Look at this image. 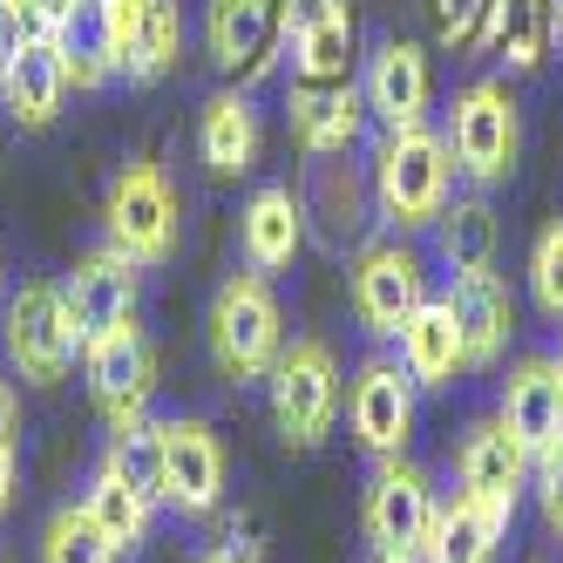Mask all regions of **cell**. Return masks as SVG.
I'll return each instance as SVG.
<instances>
[{
  "label": "cell",
  "instance_id": "obj_1",
  "mask_svg": "<svg viewBox=\"0 0 563 563\" xmlns=\"http://www.w3.org/2000/svg\"><path fill=\"white\" fill-rule=\"evenodd\" d=\"M455 156L449 136L415 123V130H380L374 164H367V190H374V218L394 224L400 238L408 231H434V218L449 211L455 197Z\"/></svg>",
  "mask_w": 563,
  "mask_h": 563
},
{
  "label": "cell",
  "instance_id": "obj_2",
  "mask_svg": "<svg viewBox=\"0 0 563 563\" xmlns=\"http://www.w3.org/2000/svg\"><path fill=\"white\" fill-rule=\"evenodd\" d=\"M205 340H211V367L231 387H252L278 367V353H286V312H278V292L265 272L224 278L211 299V319H205Z\"/></svg>",
  "mask_w": 563,
  "mask_h": 563
},
{
  "label": "cell",
  "instance_id": "obj_3",
  "mask_svg": "<svg viewBox=\"0 0 563 563\" xmlns=\"http://www.w3.org/2000/svg\"><path fill=\"white\" fill-rule=\"evenodd\" d=\"M441 136H449L455 170H462L475 190L509 184L516 150H522V115H516L509 82H496V75H475V82H462L455 102H449V123H441Z\"/></svg>",
  "mask_w": 563,
  "mask_h": 563
},
{
  "label": "cell",
  "instance_id": "obj_4",
  "mask_svg": "<svg viewBox=\"0 0 563 563\" xmlns=\"http://www.w3.org/2000/svg\"><path fill=\"white\" fill-rule=\"evenodd\" d=\"M102 231H109V245L123 252V258H136V265H170L177 258V238H184L177 184L156 170V164L115 170V184L102 197Z\"/></svg>",
  "mask_w": 563,
  "mask_h": 563
},
{
  "label": "cell",
  "instance_id": "obj_5",
  "mask_svg": "<svg viewBox=\"0 0 563 563\" xmlns=\"http://www.w3.org/2000/svg\"><path fill=\"white\" fill-rule=\"evenodd\" d=\"M272 387V428L286 434V449H319L340 421V360L327 340H292L265 374Z\"/></svg>",
  "mask_w": 563,
  "mask_h": 563
},
{
  "label": "cell",
  "instance_id": "obj_6",
  "mask_svg": "<svg viewBox=\"0 0 563 563\" xmlns=\"http://www.w3.org/2000/svg\"><path fill=\"white\" fill-rule=\"evenodd\" d=\"M89 27L130 82H156L184 55V0H89Z\"/></svg>",
  "mask_w": 563,
  "mask_h": 563
},
{
  "label": "cell",
  "instance_id": "obj_7",
  "mask_svg": "<svg viewBox=\"0 0 563 563\" xmlns=\"http://www.w3.org/2000/svg\"><path fill=\"white\" fill-rule=\"evenodd\" d=\"M0 346H8V367L27 380V387H55L68 380L75 367V319H68V299L62 286H48V278H27V286L8 299V312H0Z\"/></svg>",
  "mask_w": 563,
  "mask_h": 563
},
{
  "label": "cell",
  "instance_id": "obj_8",
  "mask_svg": "<svg viewBox=\"0 0 563 563\" xmlns=\"http://www.w3.org/2000/svg\"><path fill=\"white\" fill-rule=\"evenodd\" d=\"M346 299H353V319L367 327L374 340H400V327L434 299L428 292V258L408 245V238H380L353 258L346 272Z\"/></svg>",
  "mask_w": 563,
  "mask_h": 563
},
{
  "label": "cell",
  "instance_id": "obj_9",
  "mask_svg": "<svg viewBox=\"0 0 563 563\" xmlns=\"http://www.w3.org/2000/svg\"><path fill=\"white\" fill-rule=\"evenodd\" d=\"M150 455H156V503H170L177 516H211L224 503V449L211 421L197 415L150 421Z\"/></svg>",
  "mask_w": 563,
  "mask_h": 563
},
{
  "label": "cell",
  "instance_id": "obj_10",
  "mask_svg": "<svg viewBox=\"0 0 563 563\" xmlns=\"http://www.w3.org/2000/svg\"><path fill=\"white\" fill-rule=\"evenodd\" d=\"M530 468H537V455L522 449V434H509L503 415L468 421L462 449H455V489H462L468 503H482L489 516L516 522V503L530 496Z\"/></svg>",
  "mask_w": 563,
  "mask_h": 563
},
{
  "label": "cell",
  "instance_id": "obj_11",
  "mask_svg": "<svg viewBox=\"0 0 563 563\" xmlns=\"http://www.w3.org/2000/svg\"><path fill=\"white\" fill-rule=\"evenodd\" d=\"M82 367H89V394H96V415L109 421V434H136L150 428V394H156V346L143 340V327H115L96 346H82Z\"/></svg>",
  "mask_w": 563,
  "mask_h": 563
},
{
  "label": "cell",
  "instance_id": "obj_12",
  "mask_svg": "<svg viewBox=\"0 0 563 563\" xmlns=\"http://www.w3.org/2000/svg\"><path fill=\"white\" fill-rule=\"evenodd\" d=\"M205 55L252 89L286 55V0H205Z\"/></svg>",
  "mask_w": 563,
  "mask_h": 563
},
{
  "label": "cell",
  "instance_id": "obj_13",
  "mask_svg": "<svg viewBox=\"0 0 563 563\" xmlns=\"http://www.w3.org/2000/svg\"><path fill=\"white\" fill-rule=\"evenodd\" d=\"M434 482L408 462V455H387L374 475H367V543L374 556H415L421 563V543H428V522H434Z\"/></svg>",
  "mask_w": 563,
  "mask_h": 563
},
{
  "label": "cell",
  "instance_id": "obj_14",
  "mask_svg": "<svg viewBox=\"0 0 563 563\" xmlns=\"http://www.w3.org/2000/svg\"><path fill=\"white\" fill-rule=\"evenodd\" d=\"M62 299H68V319H75V340L96 346V340L115 333V327H136L143 265L123 258L115 245H96V252L75 258V272L62 278Z\"/></svg>",
  "mask_w": 563,
  "mask_h": 563
},
{
  "label": "cell",
  "instance_id": "obj_15",
  "mask_svg": "<svg viewBox=\"0 0 563 563\" xmlns=\"http://www.w3.org/2000/svg\"><path fill=\"white\" fill-rule=\"evenodd\" d=\"M360 21L346 0H286V62L292 82H353Z\"/></svg>",
  "mask_w": 563,
  "mask_h": 563
},
{
  "label": "cell",
  "instance_id": "obj_16",
  "mask_svg": "<svg viewBox=\"0 0 563 563\" xmlns=\"http://www.w3.org/2000/svg\"><path fill=\"white\" fill-rule=\"evenodd\" d=\"M415 380H408V367L400 360H367L360 367V380H353V394H346V421H353V441L367 449L374 462H387V455H400L415 441Z\"/></svg>",
  "mask_w": 563,
  "mask_h": 563
},
{
  "label": "cell",
  "instance_id": "obj_17",
  "mask_svg": "<svg viewBox=\"0 0 563 563\" xmlns=\"http://www.w3.org/2000/svg\"><path fill=\"white\" fill-rule=\"evenodd\" d=\"M360 96H367V115L380 130H415L434 109V68L421 42H380L367 55V75H360Z\"/></svg>",
  "mask_w": 563,
  "mask_h": 563
},
{
  "label": "cell",
  "instance_id": "obj_18",
  "mask_svg": "<svg viewBox=\"0 0 563 563\" xmlns=\"http://www.w3.org/2000/svg\"><path fill=\"white\" fill-rule=\"evenodd\" d=\"M68 89H75L68 82V42L48 34V27H27L21 55L8 62V75H0V109H8L21 130H48L62 115V102H68Z\"/></svg>",
  "mask_w": 563,
  "mask_h": 563
},
{
  "label": "cell",
  "instance_id": "obj_19",
  "mask_svg": "<svg viewBox=\"0 0 563 563\" xmlns=\"http://www.w3.org/2000/svg\"><path fill=\"white\" fill-rule=\"evenodd\" d=\"M286 123H292V143L306 156H346L360 136H367L374 115H367L360 82H292Z\"/></svg>",
  "mask_w": 563,
  "mask_h": 563
},
{
  "label": "cell",
  "instance_id": "obj_20",
  "mask_svg": "<svg viewBox=\"0 0 563 563\" xmlns=\"http://www.w3.org/2000/svg\"><path fill=\"white\" fill-rule=\"evenodd\" d=\"M238 252H245V272H286L306 252V197L292 184L252 190V205L238 211Z\"/></svg>",
  "mask_w": 563,
  "mask_h": 563
},
{
  "label": "cell",
  "instance_id": "obj_21",
  "mask_svg": "<svg viewBox=\"0 0 563 563\" xmlns=\"http://www.w3.org/2000/svg\"><path fill=\"white\" fill-rule=\"evenodd\" d=\"M400 367H408L415 387H455L468 374V340H462V319L449 306V292H434L408 327H400Z\"/></svg>",
  "mask_w": 563,
  "mask_h": 563
},
{
  "label": "cell",
  "instance_id": "obj_22",
  "mask_svg": "<svg viewBox=\"0 0 563 563\" xmlns=\"http://www.w3.org/2000/svg\"><path fill=\"white\" fill-rule=\"evenodd\" d=\"M496 415L509 421V434H522V449H550V441L563 434V374H556V360L530 353V360H516V367L503 374V400H496Z\"/></svg>",
  "mask_w": 563,
  "mask_h": 563
},
{
  "label": "cell",
  "instance_id": "obj_23",
  "mask_svg": "<svg viewBox=\"0 0 563 563\" xmlns=\"http://www.w3.org/2000/svg\"><path fill=\"white\" fill-rule=\"evenodd\" d=\"M449 306L462 319V340H468V367H496L509 333H516V292L503 272H462L449 278Z\"/></svg>",
  "mask_w": 563,
  "mask_h": 563
},
{
  "label": "cell",
  "instance_id": "obj_24",
  "mask_svg": "<svg viewBox=\"0 0 563 563\" xmlns=\"http://www.w3.org/2000/svg\"><path fill=\"white\" fill-rule=\"evenodd\" d=\"M197 156L211 177H245L258 164V109L245 89H218L197 109Z\"/></svg>",
  "mask_w": 563,
  "mask_h": 563
},
{
  "label": "cell",
  "instance_id": "obj_25",
  "mask_svg": "<svg viewBox=\"0 0 563 563\" xmlns=\"http://www.w3.org/2000/svg\"><path fill=\"white\" fill-rule=\"evenodd\" d=\"M82 509L102 522V537L115 543V550H136L143 537H150V516H156V496L143 489V482L130 475V462L123 455H102L96 462V475H89V489H82Z\"/></svg>",
  "mask_w": 563,
  "mask_h": 563
},
{
  "label": "cell",
  "instance_id": "obj_26",
  "mask_svg": "<svg viewBox=\"0 0 563 563\" xmlns=\"http://www.w3.org/2000/svg\"><path fill=\"white\" fill-rule=\"evenodd\" d=\"M503 530H509L503 516H489L482 503H468V496L455 489V496H441V503H434V522H428L421 563H496Z\"/></svg>",
  "mask_w": 563,
  "mask_h": 563
},
{
  "label": "cell",
  "instance_id": "obj_27",
  "mask_svg": "<svg viewBox=\"0 0 563 563\" xmlns=\"http://www.w3.org/2000/svg\"><path fill=\"white\" fill-rule=\"evenodd\" d=\"M563 27V0H496L489 8V34H482V55H503L516 75H530Z\"/></svg>",
  "mask_w": 563,
  "mask_h": 563
},
{
  "label": "cell",
  "instance_id": "obj_28",
  "mask_svg": "<svg viewBox=\"0 0 563 563\" xmlns=\"http://www.w3.org/2000/svg\"><path fill=\"white\" fill-rule=\"evenodd\" d=\"M496 245H503V224H496V205L482 190L468 197H449V211L434 218V252L455 278L462 272H496Z\"/></svg>",
  "mask_w": 563,
  "mask_h": 563
},
{
  "label": "cell",
  "instance_id": "obj_29",
  "mask_svg": "<svg viewBox=\"0 0 563 563\" xmlns=\"http://www.w3.org/2000/svg\"><path fill=\"white\" fill-rule=\"evenodd\" d=\"M123 550H115L102 537V522L82 509V503H68L48 516V530H42V563H115Z\"/></svg>",
  "mask_w": 563,
  "mask_h": 563
},
{
  "label": "cell",
  "instance_id": "obj_30",
  "mask_svg": "<svg viewBox=\"0 0 563 563\" xmlns=\"http://www.w3.org/2000/svg\"><path fill=\"white\" fill-rule=\"evenodd\" d=\"M530 299H537L543 319L563 327V218H550L530 245Z\"/></svg>",
  "mask_w": 563,
  "mask_h": 563
},
{
  "label": "cell",
  "instance_id": "obj_31",
  "mask_svg": "<svg viewBox=\"0 0 563 563\" xmlns=\"http://www.w3.org/2000/svg\"><path fill=\"white\" fill-rule=\"evenodd\" d=\"M360 197H374V190L360 184L353 170L340 177V164H333V156H319V211H327L333 238H353L360 224H367V218H360Z\"/></svg>",
  "mask_w": 563,
  "mask_h": 563
},
{
  "label": "cell",
  "instance_id": "obj_32",
  "mask_svg": "<svg viewBox=\"0 0 563 563\" xmlns=\"http://www.w3.org/2000/svg\"><path fill=\"white\" fill-rule=\"evenodd\" d=\"M489 8H496V0H428V14H434V42H441V48H468V55H482Z\"/></svg>",
  "mask_w": 563,
  "mask_h": 563
},
{
  "label": "cell",
  "instance_id": "obj_33",
  "mask_svg": "<svg viewBox=\"0 0 563 563\" xmlns=\"http://www.w3.org/2000/svg\"><path fill=\"white\" fill-rule=\"evenodd\" d=\"M530 496H537V509H543V530H550V537H563V434L550 441V449H537Z\"/></svg>",
  "mask_w": 563,
  "mask_h": 563
},
{
  "label": "cell",
  "instance_id": "obj_34",
  "mask_svg": "<svg viewBox=\"0 0 563 563\" xmlns=\"http://www.w3.org/2000/svg\"><path fill=\"white\" fill-rule=\"evenodd\" d=\"M21 14H27V27H48V34H68L75 21L89 14V0H21Z\"/></svg>",
  "mask_w": 563,
  "mask_h": 563
},
{
  "label": "cell",
  "instance_id": "obj_35",
  "mask_svg": "<svg viewBox=\"0 0 563 563\" xmlns=\"http://www.w3.org/2000/svg\"><path fill=\"white\" fill-rule=\"evenodd\" d=\"M27 42V14H21V0H0V75H8V62L21 55Z\"/></svg>",
  "mask_w": 563,
  "mask_h": 563
},
{
  "label": "cell",
  "instance_id": "obj_36",
  "mask_svg": "<svg viewBox=\"0 0 563 563\" xmlns=\"http://www.w3.org/2000/svg\"><path fill=\"white\" fill-rule=\"evenodd\" d=\"M14 428H21V400H14L8 380H0V449H14Z\"/></svg>",
  "mask_w": 563,
  "mask_h": 563
},
{
  "label": "cell",
  "instance_id": "obj_37",
  "mask_svg": "<svg viewBox=\"0 0 563 563\" xmlns=\"http://www.w3.org/2000/svg\"><path fill=\"white\" fill-rule=\"evenodd\" d=\"M14 503V449H0V516Z\"/></svg>",
  "mask_w": 563,
  "mask_h": 563
},
{
  "label": "cell",
  "instance_id": "obj_38",
  "mask_svg": "<svg viewBox=\"0 0 563 563\" xmlns=\"http://www.w3.org/2000/svg\"><path fill=\"white\" fill-rule=\"evenodd\" d=\"M197 563H245V556H218V550H211V556H197Z\"/></svg>",
  "mask_w": 563,
  "mask_h": 563
},
{
  "label": "cell",
  "instance_id": "obj_39",
  "mask_svg": "<svg viewBox=\"0 0 563 563\" xmlns=\"http://www.w3.org/2000/svg\"><path fill=\"white\" fill-rule=\"evenodd\" d=\"M374 563H415V556H374Z\"/></svg>",
  "mask_w": 563,
  "mask_h": 563
},
{
  "label": "cell",
  "instance_id": "obj_40",
  "mask_svg": "<svg viewBox=\"0 0 563 563\" xmlns=\"http://www.w3.org/2000/svg\"><path fill=\"white\" fill-rule=\"evenodd\" d=\"M0 312H8V278H0Z\"/></svg>",
  "mask_w": 563,
  "mask_h": 563
},
{
  "label": "cell",
  "instance_id": "obj_41",
  "mask_svg": "<svg viewBox=\"0 0 563 563\" xmlns=\"http://www.w3.org/2000/svg\"><path fill=\"white\" fill-rule=\"evenodd\" d=\"M550 360H556V374H563V346H556V353H550Z\"/></svg>",
  "mask_w": 563,
  "mask_h": 563
},
{
  "label": "cell",
  "instance_id": "obj_42",
  "mask_svg": "<svg viewBox=\"0 0 563 563\" xmlns=\"http://www.w3.org/2000/svg\"><path fill=\"white\" fill-rule=\"evenodd\" d=\"M556 42H563V27H556Z\"/></svg>",
  "mask_w": 563,
  "mask_h": 563
}]
</instances>
